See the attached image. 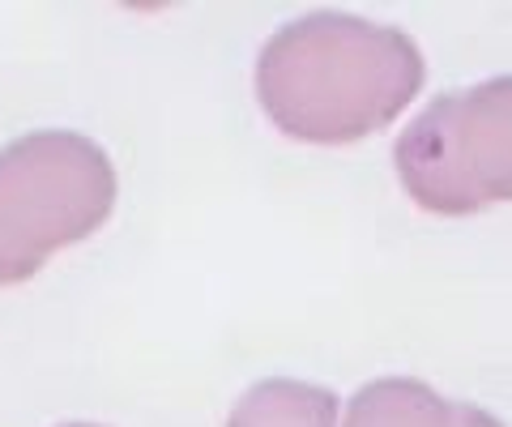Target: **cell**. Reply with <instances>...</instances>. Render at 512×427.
I'll return each instance as SVG.
<instances>
[{
	"label": "cell",
	"instance_id": "cell-1",
	"mask_svg": "<svg viewBox=\"0 0 512 427\" xmlns=\"http://www.w3.org/2000/svg\"><path fill=\"white\" fill-rule=\"evenodd\" d=\"M423 77V52L406 30L320 9L269 35L256 56V99L286 137L350 146L402 116Z\"/></svg>",
	"mask_w": 512,
	"mask_h": 427
},
{
	"label": "cell",
	"instance_id": "cell-2",
	"mask_svg": "<svg viewBox=\"0 0 512 427\" xmlns=\"http://www.w3.org/2000/svg\"><path fill=\"white\" fill-rule=\"evenodd\" d=\"M116 205V167L99 141L43 129L0 150V287L26 282L60 248L94 235Z\"/></svg>",
	"mask_w": 512,
	"mask_h": 427
},
{
	"label": "cell",
	"instance_id": "cell-3",
	"mask_svg": "<svg viewBox=\"0 0 512 427\" xmlns=\"http://www.w3.org/2000/svg\"><path fill=\"white\" fill-rule=\"evenodd\" d=\"M402 188L427 214L512 201V73L436 94L393 146Z\"/></svg>",
	"mask_w": 512,
	"mask_h": 427
},
{
	"label": "cell",
	"instance_id": "cell-4",
	"mask_svg": "<svg viewBox=\"0 0 512 427\" xmlns=\"http://www.w3.org/2000/svg\"><path fill=\"white\" fill-rule=\"evenodd\" d=\"M342 427H457V402L414 376H380L346 402Z\"/></svg>",
	"mask_w": 512,
	"mask_h": 427
},
{
	"label": "cell",
	"instance_id": "cell-5",
	"mask_svg": "<svg viewBox=\"0 0 512 427\" xmlns=\"http://www.w3.org/2000/svg\"><path fill=\"white\" fill-rule=\"evenodd\" d=\"M338 423H342L338 393L308 381H291V376L252 385L227 419V427H338Z\"/></svg>",
	"mask_w": 512,
	"mask_h": 427
},
{
	"label": "cell",
	"instance_id": "cell-6",
	"mask_svg": "<svg viewBox=\"0 0 512 427\" xmlns=\"http://www.w3.org/2000/svg\"><path fill=\"white\" fill-rule=\"evenodd\" d=\"M457 427H504V423L487 415L483 406H457Z\"/></svg>",
	"mask_w": 512,
	"mask_h": 427
},
{
	"label": "cell",
	"instance_id": "cell-7",
	"mask_svg": "<svg viewBox=\"0 0 512 427\" xmlns=\"http://www.w3.org/2000/svg\"><path fill=\"white\" fill-rule=\"evenodd\" d=\"M64 427H99V423H64Z\"/></svg>",
	"mask_w": 512,
	"mask_h": 427
}]
</instances>
